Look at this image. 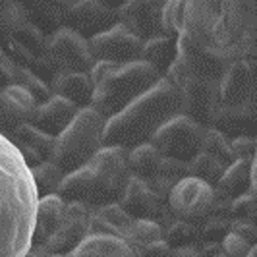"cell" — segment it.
I'll list each match as a JSON object with an SVG mask.
<instances>
[{
    "instance_id": "cell-18",
    "label": "cell",
    "mask_w": 257,
    "mask_h": 257,
    "mask_svg": "<svg viewBox=\"0 0 257 257\" xmlns=\"http://www.w3.org/2000/svg\"><path fill=\"white\" fill-rule=\"evenodd\" d=\"M77 112L79 110L72 103H68L66 99L58 97V95H52L47 103L39 104L29 124L51 138H58L74 122Z\"/></svg>"
},
{
    "instance_id": "cell-42",
    "label": "cell",
    "mask_w": 257,
    "mask_h": 257,
    "mask_svg": "<svg viewBox=\"0 0 257 257\" xmlns=\"http://www.w3.org/2000/svg\"><path fill=\"white\" fill-rule=\"evenodd\" d=\"M172 253H174V249L165 240H161V242H155V244L143 247L138 253V257H172Z\"/></svg>"
},
{
    "instance_id": "cell-30",
    "label": "cell",
    "mask_w": 257,
    "mask_h": 257,
    "mask_svg": "<svg viewBox=\"0 0 257 257\" xmlns=\"http://www.w3.org/2000/svg\"><path fill=\"white\" fill-rule=\"evenodd\" d=\"M10 85H20L29 91L39 104L47 103L52 97L51 89L37 74H33L31 70H26V68H20V66H10Z\"/></svg>"
},
{
    "instance_id": "cell-47",
    "label": "cell",
    "mask_w": 257,
    "mask_h": 257,
    "mask_svg": "<svg viewBox=\"0 0 257 257\" xmlns=\"http://www.w3.org/2000/svg\"><path fill=\"white\" fill-rule=\"evenodd\" d=\"M52 257H72V255H52Z\"/></svg>"
},
{
    "instance_id": "cell-34",
    "label": "cell",
    "mask_w": 257,
    "mask_h": 257,
    "mask_svg": "<svg viewBox=\"0 0 257 257\" xmlns=\"http://www.w3.org/2000/svg\"><path fill=\"white\" fill-rule=\"evenodd\" d=\"M232 219L226 215H211L207 220H203L199 228V240L203 244H220L228 234H230Z\"/></svg>"
},
{
    "instance_id": "cell-38",
    "label": "cell",
    "mask_w": 257,
    "mask_h": 257,
    "mask_svg": "<svg viewBox=\"0 0 257 257\" xmlns=\"http://www.w3.org/2000/svg\"><path fill=\"white\" fill-rule=\"evenodd\" d=\"M253 245L247 244L245 240H242L238 234L230 232L222 242H220V251H222V257H247L249 249Z\"/></svg>"
},
{
    "instance_id": "cell-15",
    "label": "cell",
    "mask_w": 257,
    "mask_h": 257,
    "mask_svg": "<svg viewBox=\"0 0 257 257\" xmlns=\"http://www.w3.org/2000/svg\"><path fill=\"white\" fill-rule=\"evenodd\" d=\"M163 2H145V0H130L124 2L118 12V24L124 26L143 43L163 33Z\"/></svg>"
},
{
    "instance_id": "cell-23",
    "label": "cell",
    "mask_w": 257,
    "mask_h": 257,
    "mask_svg": "<svg viewBox=\"0 0 257 257\" xmlns=\"http://www.w3.org/2000/svg\"><path fill=\"white\" fill-rule=\"evenodd\" d=\"M39 103L35 97L20 85H6L0 91V112L18 122V126L29 124L37 110Z\"/></svg>"
},
{
    "instance_id": "cell-36",
    "label": "cell",
    "mask_w": 257,
    "mask_h": 257,
    "mask_svg": "<svg viewBox=\"0 0 257 257\" xmlns=\"http://www.w3.org/2000/svg\"><path fill=\"white\" fill-rule=\"evenodd\" d=\"M14 35H16V43H18L26 52L33 54V56L43 54V51L47 49L45 39H43V33H41L35 26H31V24L22 26L18 31H14Z\"/></svg>"
},
{
    "instance_id": "cell-24",
    "label": "cell",
    "mask_w": 257,
    "mask_h": 257,
    "mask_svg": "<svg viewBox=\"0 0 257 257\" xmlns=\"http://www.w3.org/2000/svg\"><path fill=\"white\" fill-rule=\"evenodd\" d=\"M72 257H138L126 240L116 236L93 234L87 236L81 245L72 253Z\"/></svg>"
},
{
    "instance_id": "cell-37",
    "label": "cell",
    "mask_w": 257,
    "mask_h": 257,
    "mask_svg": "<svg viewBox=\"0 0 257 257\" xmlns=\"http://www.w3.org/2000/svg\"><path fill=\"white\" fill-rule=\"evenodd\" d=\"M230 219L245 220L257 226V197L253 193H245L242 197L230 201Z\"/></svg>"
},
{
    "instance_id": "cell-2",
    "label": "cell",
    "mask_w": 257,
    "mask_h": 257,
    "mask_svg": "<svg viewBox=\"0 0 257 257\" xmlns=\"http://www.w3.org/2000/svg\"><path fill=\"white\" fill-rule=\"evenodd\" d=\"M182 112L184 106L180 93L167 77H163L153 89L106 120L103 147L132 151L140 145L151 143L155 134Z\"/></svg>"
},
{
    "instance_id": "cell-6",
    "label": "cell",
    "mask_w": 257,
    "mask_h": 257,
    "mask_svg": "<svg viewBox=\"0 0 257 257\" xmlns=\"http://www.w3.org/2000/svg\"><path fill=\"white\" fill-rule=\"evenodd\" d=\"M165 77L180 93L182 106H184L182 114L188 116L193 122H197L205 130L213 128L215 114L220 106L219 83L211 81V79L192 76L178 60L170 66V70Z\"/></svg>"
},
{
    "instance_id": "cell-27",
    "label": "cell",
    "mask_w": 257,
    "mask_h": 257,
    "mask_svg": "<svg viewBox=\"0 0 257 257\" xmlns=\"http://www.w3.org/2000/svg\"><path fill=\"white\" fill-rule=\"evenodd\" d=\"M163 161H165V157L159 153L151 143H145V145H140V147L128 151V167L132 176L147 182V184H153L155 178L159 176Z\"/></svg>"
},
{
    "instance_id": "cell-16",
    "label": "cell",
    "mask_w": 257,
    "mask_h": 257,
    "mask_svg": "<svg viewBox=\"0 0 257 257\" xmlns=\"http://www.w3.org/2000/svg\"><path fill=\"white\" fill-rule=\"evenodd\" d=\"M163 203L165 201L155 193V190L147 182L132 176V180H130L128 188H126L118 205L122 207L134 220H157L161 224V220L170 215V211L168 213L163 211L165 209Z\"/></svg>"
},
{
    "instance_id": "cell-5",
    "label": "cell",
    "mask_w": 257,
    "mask_h": 257,
    "mask_svg": "<svg viewBox=\"0 0 257 257\" xmlns=\"http://www.w3.org/2000/svg\"><path fill=\"white\" fill-rule=\"evenodd\" d=\"M213 41L230 64L251 56L257 51V2H220Z\"/></svg>"
},
{
    "instance_id": "cell-22",
    "label": "cell",
    "mask_w": 257,
    "mask_h": 257,
    "mask_svg": "<svg viewBox=\"0 0 257 257\" xmlns=\"http://www.w3.org/2000/svg\"><path fill=\"white\" fill-rule=\"evenodd\" d=\"M52 95H58L74 104L77 110H83L89 108L93 103L95 85L89 74H64V76H56Z\"/></svg>"
},
{
    "instance_id": "cell-28",
    "label": "cell",
    "mask_w": 257,
    "mask_h": 257,
    "mask_svg": "<svg viewBox=\"0 0 257 257\" xmlns=\"http://www.w3.org/2000/svg\"><path fill=\"white\" fill-rule=\"evenodd\" d=\"M31 178L35 184L39 199H43V197L58 195V190L62 186L66 174L52 161H47V163H41V165L31 168Z\"/></svg>"
},
{
    "instance_id": "cell-29",
    "label": "cell",
    "mask_w": 257,
    "mask_h": 257,
    "mask_svg": "<svg viewBox=\"0 0 257 257\" xmlns=\"http://www.w3.org/2000/svg\"><path fill=\"white\" fill-rule=\"evenodd\" d=\"M163 240H165L172 249L186 247V245H195L197 240H199V228H197L195 224H190V222L174 219V217L170 215L167 224H163Z\"/></svg>"
},
{
    "instance_id": "cell-11",
    "label": "cell",
    "mask_w": 257,
    "mask_h": 257,
    "mask_svg": "<svg viewBox=\"0 0 257 257\" xmlns=\"http://www.w3.org/2000/svg\"><path fill=\"white\" fill-rule=\"evenodd\" d=\"M47 52L52 66L58 68V76L89 74L93 66L97 64L91 52L89 41L68 27H60L58 31H54L47 45Z\"/></svg>"
},
{
    "instance_id": "cell-26",
    "label": "cell",
    "mask_w": 257,
    "mask_h": 257,
    "mask_svg": "<svg viewBox=\"0 0 257 257\" xmlns=\"http://www.w3.org/2000/svg\"><path fill=\"white\" fill-rule=\"evenodd\" d=\"M251 163L253 161H234L224 170L215 190L228 201H234L245 193H249L251 192Z\"/></svg>"
},
{
    "instance_id": "cell-7",
    "label": "cell",
    "mask_w": 257,
    "mask_h": 257,
    "mask_svg": "<svg viewBox=\"0 0 257 257\" xmlns=\"http://www.w3.org/2000/svg\"><path fill=\"white\" fill-rule=\"evenodd\" d=\"M87 168L95 184L97 209L120 203L132 180V172L128 167V151L120 147H103L87 165Z\"/></svg>"
},
{
    "instance_id": "cell-45",
    "label": "cell",
    "mask_w": 257,
    "mask_h": 257,
    "mask_svg": "<svg viewBox=\"0 0 257 257\" xmlns=\"http://www.w3.org/2000/svg\"><path fill=\"white\" fill-rule=\"evenodd\" d=\"M247 257H257V244L249 249V253H247Z\"/></svg>"
},
{
    "instance_id": "cell-33",
    "label": "cell",
    "mask_w": 257,
    "mask_h": 257,
    "mask_svg": "<svg viewBox=\"0 0 257 257\" xmlns=\"http://www.w3.org/2000/svg\"><path fill=\"white\" fill-rule=\"evenodd\" d=\"M201 153H205V155H209V157H213V159H217V161L222 163L226 168L234 163V157H232V149H230V140L215 128L205 130V138H203V145H201Z\"/></svg>"
},
{
    "instance_id": "cell-40",
    "label": "cell",
    "mask_w": 257,
    "mask_h": 257,
    "mask_svg": "<svg viewBox=\"0 0 257 257\" xmlns=\"http://www.w3.org/2000/svg\"><path fill=\"white\" fill-rule=\"evenodd\" d=\"M220 244H203V245H186L174 249L172 257H215L211 255L213 249H219Z\"/></svg>"
},
{
    "instance_id": "cell-35",
    "label": "cell",
    "mask_w": 257,
    "mask_h": 257,
    "mask_svg": "<svg viewBox=\"0 0 257 257\" xmlns=\"http://www.w3.org/2000/svg\"><path fill=\"white\" fill-rule=\"evenodd\" d=\"M184 10H186V2H180V0L165 2L163 6V33L165 35L178 39L184 27Z\"/></svg>"
},
{
    "instance_id": "cell-31",
    "label": "cell",
    "mask_w": 257,
    "mask_h": 257,
    "mask_svg": "<svg viewBox=\"0 0 257 257\" xmlns=\"http://www.w3.org/2000/svg\"><path fill=\"white\" fill-rule=\"evenodd\" d=\"M188 170H190V176H192V178H197V180L205 182L209 186L217 188V184H219L220 178H222L226 167H224L222 163H219L217 159H213V157H209V155H205V153H199L192 163L188 165Z\"/></svg>"
},
{
    "instance_id": "cell-17",
    "label": "cell",
    "mask_w": 257,
    "mask_h": 257,
    "mask_svg": "<svg viewBox=\"0 0 257 257\" xmlns=\"http://www.w3.org/2000/svg\"><path fill=\"white\" fill-rule=\"evenodd\" d=\"M12 143L22 153L27 167L33 168L41 163L52 161L54 147H56V138L43 134L41 130H37L31 124H22V126H16Z\"/></svg>"
},
{
    "instance_id": "cell-19",
    "label": "cell",
    "mask_w": 257,
    "mask_h": 257,
    "mask_svg": "<svg viewBox=\"0 0 257 257\" xmlns=\"http://www.w3.org/2000/svg\"><path fill=\"white\" fill-rule=\"evenodd\" d=\"M220 2H186L182 33L193 39L213 41V27L219 18Z\"/></svg>"
},
{
    "instance_id": "cell-44",
    "label": "cell",
    "mask_w": 257,
    "mask_h": 257,
    "mask_svg": "<svg viewBox=\"0 0 257 257\" xmlns=\"http://www.w3.org/2000/svg\"><path fill=\"white\" fill-rule=\"evenodd\" d=\"M251 193L257 197V157L251 163Z\"/></svg>"
},
{
    "instance_id": "cell-49",
    "label": "cell",
    "mask_w": 257,
    "mask_h": 257,
    "mask_svg": "<svg viewBox=\"0 0 257 257\" xmlns=\"http://www.w3.org/2000/svg\"><path fill=\"white\" fill-rule=\"evenodd\" d=\"M220 257H222V255H220Z\"/></svg>"
},
{
    "instance_id": "cell-32",
    "label": "cell",
    "mask_w": 257,
    "mask_h": 257,
    "mask_svg": "<svg viewBox=\"0 0 257 257\" xmlns=\"http://www.w3.org/2000/svg\"><path fill=\"white\" fill-rule=\"evenodd\" d=\"M161 240H163V226L157 220H134V228L126 242L138 255L143 247Z\"/></svg>"
},
{
    "instance_id": "cell-20",
    "label": "cell",
    "mask_w": 257,
    "mask_h": 257,
    "mask_svg": "<svg viewBox=\"0 0 257 257\" xmlns=\"http://www.w3.org/2000/svg\"><path fill=\"white\" fill-rule=\"evenodd\" d=\"M66 207H68V203H64L58 195L39 199L37 213H35L33 245H39V247L45 245V242L62 226L66 217Z\"/></svg>"
},
{
    "instance_id": "cell-41",
    "label": "cell",
    "mask_w": 257,
    "mask_h": 257,
    "mask_svg": "<svg viewBox=\"0 0 257 257\" xmlns=\"http://www.w3.org/2000/svg\"><path fill=\"white\" fill-rule=\"evenodd\" d=\"M230 232L238 234L242 240H245L247 244L255 245L257 244V226L251 222H245V220H232Z\"/></svg>"
},
{
    "instance_id": "cell-46",
    "label": "cell",
    "mask_w": 257,
    "mask_h": 257,
    "mask_svg": "<svg viewBox=\"0 0 257 257\" xmlns=\"http://www.w3.org/2000/svg\"><path fill=\"white\" fill-rule=\"evenodd\" d=\"M4 62V54H2V51H0V64Z\"/></svg>"
},
{
    "instance_id": "cell-9",
    "label": "cell",
    "mask_w": 257,
    "mask_h": 257,
    "mask_svg": "<svg viewBox=\"0 0 257 257\" xmlns=\"http://www.w3.org/2000/svg\"><path fill=\"white\" fill-rule=\"evenodd\" d=\"M203 138H205V128L190 120L188 116L180 114L167 122L155 134L151 145L165 159L190 165L201 153Z\"/></svg>"
},
{
    "instance_id": "cell-1",
    "label": "cell",
    "mask_w": 257,
    "mask_h": 257,
    "mask_svg": "<svg viewBox=\"0 0 257 257\" xmlns=\"http://www.w3.org/2000/svg\"><path fill=\"white\" fill-rule=\"evenodd\" d=\"M39 195L31 168L0 134V257H26L33 247Z\"/></svg>"
},
{
    "instance_id": "cell-13",
    "label": "cell",
    "mask_w": 257,
    "mask_h": 257,
    "mask_svg": "<svg viewBox=\"0 0 257 257\" xmlns=\"http://www.w3.org/2000/svg\"><path fill=\"white\" fill-rule=\"evenodd\" d=\"M68 29L76 31L83 39H93L118 24V12L97 0H79L68 4L64 14Z\"/></svg>"
},
{
    "instance_id": "cell-3",
    "label": "cell",
    "mask_w": 257,
    "mask_h": 257,
    "mask_svg": "<svg viewBox=\"0 0 257 257\" xmlns=\"http://www.w3.org/2000/svg\"><path fill=\"white\" fill-rule=\"evenodd\" d=\"M163 76L145 62L116 66L114 70L95 85L91 108H95L104 120L122 112L128 104L151 91Z\"/></svg>"
},
{
    "instance_id": "cell-21",
    "label": "cell",
    "mask_w": 257,
    "mask_h": 257,
    "mask_svg": "<svg viewBox=\"0 0 257 257\" xmlns=\"http://www.w3.org/2000/svg\"><path fill=\"white\" fill-rule=\"evenodd\" d=\"M132 228H134V219L118 203L101 207L91 215L89 236L104 234V236H116L120 240H128Z\"/></svg>"
},
{
    "instance_id": "cell-4",
    "label": "cell",
    "mask_w": 257,
    "mask_h": 257,
    "mask_svg": "<svg viewBox=\"0 0 257 257\" xmlns=\"http://www.w3.org/2000/svg\"><path fill=\"white\" fill-rule=\"evenodd\" d=\"M106 120L95 108L79 110L64 134L56 138L52 163L64 174H72L87 167L95 155L103 149Z\"/></svg>"
},
{
    "instance_id": "cell-8",
    "label": "cell",
    "mask_w": 257,
    "mask_h": 257,
    "mask_svg": "<svg viewBox=\"0 0 257 257\" xmlns=\"http://www.w3.org/2000/svg\"><path fill=\"white\" fill-rule=\"evenodd\" d=\"M219 193L213 186L197 178H184L168 193L167 205L174 219L199 226L203 220L215 215Z\"/></svg>"
},
{
    "instance_id": "cell-39",
    "label": "cell",
    "mask_w": 257,
    "mask_h": 257,
    "mask_svg": "<svg viewBox=\"0 0 257 257\" xmlns=\"http://www.w3.org/2000/svg\"><path fill=\"white\" fill-rule=\"evenodd\" d=\"M230 149L234 161H253L257 153L255 138H236L230 140Z\"/></svg>"
},
{
    "instance_id": "cell-43",
    "label": "cell",
    "mask_w": 257,
    "mask_h": 257,
    "mask_svg": "<svg viewBox=\"0 0 257 257\" xmlns=\"http://www.w3.org/2000/svg\"><path fill=\"white\" fill-rule=\"evenodd\" d=\"M26 257H52L49 251H45V247H39V245H33L29 251H27Z\"/></svg>"
},
{
    "instance_id": "cell-10",
    "label": "cell",
    "mask_w": 257,
    "mask_h": 257,
    "mask_svg": "<svg viewBox=\"0 0 257 257\" xmlns=\"http://www.w3.org/2000/svg\"><path fill=\"white\" fill-rule=\"evenodd\" d=\"M178 45V56L176 60L180 62L192 76L211 79L219 83L220 77L228 70V58L215 47V41H203V39H193L180 33L176 39Z\"/></svg>"
},
{
    "instance_id": "cell-25",
    "label": "cell",
    "mask_w": 257,
    "mask_h": 257,
    "mask_svg": "<svg viewBox=\"0 0 257 257\" xmlns=\"http://www.w3.org/2000/svg\"><path fill=\"white\" fill-rule=\"evenodd\" d=\"M176 56H178V45L174 37L159 35L143 43L142 62L149 64L163 77L167 76L170 66L176 62Z\"/></svg>"
},
{
    "instance_id": "cell-48",
    "label": "cell",
    "mask_w": 257,
    "mask_h": 257,
    "mask_svg": "<svg viewBox=\"0 0 257 257\" xmlns=\"http://www.w3.org/2000/svg\"><path fill=\"white\" fill-rule=\"evenodd\" d=\"M255 140H257V138H255ZM255 157H257V153H255Z\"/></svg>"
},
{
    "instance_id": "cell-14",
    "label": "cell",
    "mask_w": 257,
    "mask_h": 257,
    "mask_svg": "<svg viewBox=\"0 0 257 257\" xmlns=\"http://www.w3.org/2000/svg\"><path fill=\"white\" fill-rule=\"evenodd\" d=\"M91 215L93 211L89 207L68 203L62 226L41 247H45V251H49L51 255H72L81 245V242L89 236Z\"/></svg>"
},
{
    "instance_id": "cell-12",
    "label": "cell",
    "mask_w": 257,
    "mask_h": 257,
    "mask_svg": "<svg viewBox=\"0 0 257 257\" xmlns=\"http://www.w3.org/2000/svg\"><path fill=\"white\" fill-rule=\"evenodd\" d=\"M91 52L95 62H108L116 66H126L142 60L143 41L120 24L101 35L89 39Z\"/></svg>"
}]
</instances>
